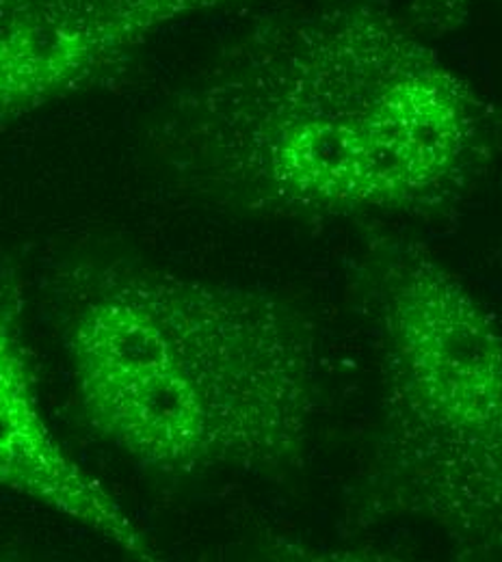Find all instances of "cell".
Returning <instances> with one entry per match:
<instances>
[{"label":"cell","mask_w":502,"mask_h":562,"mask_svg":"<svg viewBox=\"0 0 502 562\" xmlns=\"http://www.w3.org/2000/svg\"><path fill=\"white\" fill-rule=\"evenodd\" d=\"M165 122L167 156L193 191L301 221L444 214L499 139L490 102L383 0L260 18Z\"/></svg>","instance_id":"1"},{"label":"cell","mask_w":502,"mask_h":562,"mask_svg":"<svg viewBox=\"0 0 502 562\" xmlns=\"http://www.w3.org/2000/svg\"><path fill=\"white\" fill-rule=\"evenodd\" d=\"M66 352L91 430L171 479L290 468L321 414L312 327L249 285L102 271L70 312Z\"/></svg>","instance_id":"2"},{"label":"cell","mask_w":502,"mask_h":562,"mask_svg":"<svg viewBox=\"0 0 502 562\" xmlns=\"http://www.w3.org/2000/svg\"><path fill=\"white\" fill-rule=\"evenodd\" d=\"M368 283L381 376L372 497L459 559L502 561L501 325L414 240L375 245Z\"/></svg>","instance_id":"3"},{"label":"cell","mask_w":502,"mask_h":562,"mask_svg":"<svg viewBox=\"0 0 502 562\" xmlns=\"http://www.w3.org/2000/svg\"><path fill=\"white\" fill-rule=\"evenodd\" d=\"M245 0H0V131L126 70L165 31Z\"/></svg>","instance_id":"4"},{"label":"cell","mask_w":502,"mask_h":562,"mask_svg":"<svg viewBox=\"0 0 502 562\" xmlns=\"http://www.w3.org/2000/svg\"><path fill=\"white\" fill-rule=\"evenodd\" d=\"M0 487L20 493L152 561L154 546L124 506L87 474L53 435L20 334V292L0 283Z\"/></svg>","instance_id":"5"},{"label":"cell","mask_w":502,"mask_h":562,"mask_svg":"<svg viewBox=\"0 0 502 562\" xmlns=\"http://www.w3.org/2000/svg\"><path fill=\"white\" fill-rule=\"evenodd\" d=\"M481 0H414L412 22L423 33H446L455 29Z\"/></svg>","instance_id":"6"}]
</instances>
